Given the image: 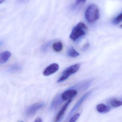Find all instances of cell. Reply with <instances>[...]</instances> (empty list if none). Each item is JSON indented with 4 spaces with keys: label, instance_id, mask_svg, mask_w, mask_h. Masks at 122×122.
<instances>
[{
    "label": "cell",
    "instance_id": "6da1fadb",
    "mask_svg": "<svg viewBox=\"0 0 122 122\" xmlns=\"http://www.w3.org/2000/svg\"><path fill=\"white\" fill-rule=\"evenodd\" d=\"M87 28L84 23L80 22L74 27L70 35V38L74 41L84 36L86 33Z\"/></svg>",
    "mask_w": 122,
    "mask_h": 122
},
{
    "label": "cell",
    "instance_id": "7a4b0ae2",
    "mask_svg": "<svg viewBox=\"0 0 122 122\" xmlns=\"http://www.w3.org/2000/svg\"><path fill=\"white\" fill-rule=\"evenodd\" d=\"M99 11L96 5L92 4L89 6L85 11L86 19L90 23H94L100 18Z\"/></svg>",
    "mask_w": 122,
    "mask_h": 122
},
{
    "label": "cell",
    "instance_id": "3957f363",
    "mask_svg": "<svg viewBox=\"0 0 122 122\" xmlns=\"http://www.w3.org/2000/svg\"><path fill=\"white\" fill-rule=\"evenodd\" d=\"M80 64H76L67 67L62 72V74L59 78L57 82L61 83L66 80L72 74L76 72L80 67Z\"/></svg>",
    "mask_w": 122,
    "mask_h": 122
},
{
    "label": "cell",
    "instance_id": "277c9868",
    "mask_svg": "<svg viewBox=\"0 0 122 122\" xmlns=\"http://www.w3.org/2000/svg\"><path fill=\"white\" fill-rule=\"evenodd\" d=\"M44 106V104L43 102H37L33 104L26 108L25 111V114L26 117H32Z\"/></svg>",
    "mask_w": 122,
    "mask_h": 122
},
{
    "label": "cell",
    "instance_id": "5b68a950",
    "mask_svg": "<svg viewBox=\"0 0 122 122\" xmlns=\"http://www.w3.org/2000/svg\"><path fill=\"white\" fill-rule=\"evenodd\" d=\"M77 90L74 88H70L61 95V98L64 101L68 100L75 97L77 94Z\"/></svg>",
    "mask_w": 122,
    "mask_h": 122
},
{
    "label": "cell",
    "instance_id": "8992f818",
    "mask_svg": "<svg viewBox=\"0 0 122 122\" xmlns=\"http://www.w3.org/2000/svg\"><path fill=\"white\" fill-rule=\"evenodd\" d=\"M59 69V66L58 64L56 63H53L50 64L45 69L43 74L44 76H48L58 71Z\"/></svg>",
    "mask_w": 122,
    "mask_h": 122
},
{
    "label": "cell",
    "instance_id": "52a82bcc",
    "mask_svg": "<svg viewBox=\"0 0 122 122\" xmlns=\"http://www.w3.org/2000/svg\"><path fill=\"white\" fill-rule=\"evenodd\" d=\"M91 91H89L85 94L83 96H82L78 100V101L76 103L74 107H73L71 110L70 111V112L69 113L68 115L67 118H69L71 115L75 111H76L80 106L83 103V102L89 96V95L91 94Z\"/></svg>",
    "mask_w": 122,
    "mask_h": 122
},
{
    "label": "cell",
    "instance_id": "ba28073f",
    "mask_svg": "<svg viewBox=\"0 0 122 122\" xmlns=\"http://www.w3.org/2000/svg\"><path fill=\"white\" fill-rule=\"evenodd\" d=\"M71 100H69L62 107L61 109L59 111L55 119L54 122H60L62 118V117L64 116L66 110L67 109V107L69 106V104L71 103Z\"/></svg>",
    "mask_w": 122,
    "mask_h": 122
},
{
    "label": "cell",
    "instance_id": "9c48e42d",
    "mask_svg": "<svg viewBox=\"0 0 122 122\" xmlns=\"http://www.w3.org/2000/svg\"><path fill=\"white\" fill-rule=\"evenodd\" d=\"M63 100L61 98L60 95H56L53 99L51 105V109L54 110L57 108L62 104Z\"/></svg>",
    "mask_w": 122,
    "mask_h": 122
},
{
    "label": "cell",
    "instance_id": "30bf717a",
    "mask_svg": "<svg viewBox=\"0 0 122 122\" xmlns=\"http://www.w3.org/2000/svg\"><path fill=\"white\" fill-rule=\"evenodd\" d=\"M11 56V53L6 51L0 53V65L6 62Z\"/></svg>",
    "mask_w": 122,
    "mask_h": 122
},
{
    "label": "cell",
    "instance_id": "8fae6325",
    "mask_svg": "<svg viewBox=\"0 0 122 122\" xmlns=\"http://www.w3.org/2000/svg\"><path fill=\"white\" fill-rule=\"evenodd\" d=\"M97 111L100 113H107L109 111L110 109L109 107L103 104L98 105L97 106Z\"/></svg>",
    "mask_w": 122,
    "mask_h": 122
},
{
    "label": "cell",
    "instance_id": "7c38bea8",
    "mask_svg": "<svg viewBox=\"0 0 122 122\" xmlns=\"http://www.w3.org/2000/svg\"><path fill=\"white\" fill-rule=\"evenodd\" d=\"M22 67L20 65L15 64L10 66L8 69V71L10 73H15L20 71Z\"/></svg>",
    "mask_w": 122,
    "mask_h": 122
},
{
    "label": "cell",
    "instance_id": "4fadbf2b",
    "mask_svg": "<svg viewBox=\"0 0 122 122\" xmlns=\"http://www.w3.org/2000/svg\"><path fill=\"white\" fill-rule=\"evenodd\" d=\"M67 56L72 58H76L79 55V53L72 47L69 48L67 51Z\"/></svg>",
    "mask_w": 122,
    "mask_h": 122
},
{
    "label": "cell",
    "instance_id": "5bb4252c",
    "mask_svg": "<svg viewBox=\"0 0 122 122\" xmlns=\"http://www.w3.org/2000/svg\"><path fill=\"white\" fill-rule=\"evenodd\" d=\"M53 48L54 50L56 52H60L63 48L62 43L60 41L54 43L53 44Z\"/></svg>",
    "mask_w": 122,
    "mask_h": 122
},
{
    "label": "cell",
    "instance_id": "9a60e30c",
    "mask_svg": "<svg viewBox=\"0 0 122 122\" xmlns=\"http://www.w3.org/2000/svg\"><path fill=\"white\" fill-rule=\"evenodd\" d=\"M122 21V13L118 15L114 18L112 21V24L114 25H117L120 23Z\"/></svg>",
    "mask_w": 122,
    "mask_h": 122
},
{
    "label": "cell",
    "instance_id": "2e32d148",
    "mask_svg": "<svg viewBox=\"0 0 122 122\" xmlns=\"http://www.w3.org/2000/svg\"><path fill=\"white\" fill-rule=\"evenodd\" d=\"M110 103L112 106L114 107H119L122 105V101H118L117 100H112Z\"/></svg>",
    "mask_w": 122,
    "mask_h": 122
},
{
    "label": "cell",
    "instance_id": "e0dca14e",
    "mask_svg": "<svg viewBox=\"0 0 122 122\" xmlns=\"http://www.w3.org/2000/svg\"><path fill=\"white\" fill-rule=\"evenodd\" d=\"M80 116V114H79V113L75 115H74L73 117H72L70 118L69 122H76V121L77 120V119H79Z\"/></svg>",
    "mask_w": 122,
    "mask_h": 122
},
{
    "label": "cell",
    "instance_id": "ac0fdd59",
    "mask_svg": "<svg viewBox=\"0 0 122 122\" xmlns=\"http://www.w3.org/2000/svg\"><path fill=\"white\" fill-rule=\"evenodd\" d=\"M51 42H48V43H46V44H44L43 47L42 48V50L43 51L45 52L47 51L49 47V46H51Z\"/></svg>",
    "mask_w": 122,
    "mask_h": 122
},
{
    "label": "cell",
    "instance_id": "d6986e66",
    "mask_svg": "<svg viewBox=\"0 0 122 122\" xmlns=\"http://www.w3.org/2000/svg\"><path fill=\"white\" fill-rule=\"evenodd\" d=\"M86 0H76L75 4L76 5H79L82 3H84L86 2Z\"/></svg>",
    "mask_w": 122,
    "mask_h": 122
},
{
    "label": "cell",
    "instance_id": "ffe728a7",
    "mask_svg": "<svg viewBox=\"0 0 122 122\" xmlns=\"http://www.w3.org/2000/svg\"><path fill=\"white\" fill-rule=\"evenodd\" d=\"M89 43L86 44H85V45L83 46V47H82V50L83 51H86V50L87 49L89 48Z\"/></svg>",
    "mask_w": 122,
    "mask_h": 122
},
{
    "label": "cell",
    "instance_id": "44dd1931",
    "mask_svg": "<svg viewBox=\"0 0 122 122\" xmlns=\"http://www.w3.org/2000/svg\"><path fill=\"white\" fill-rule=\"evenodd\" d=\"M34 122H43L42 119L40 117H37L35 120Z\"/></svg>",
    "mask_w": 122,
    "mask_h": 122
},
{
    "label": "cell",
    "instance_id": "7402d4cb",
    "mask_svg": "<svg viewBox=\"0 0 122 122\" xmlns=\"http://www.w3.org/2000/svg\"><path fill=\"white\" fill-rule=\"evenodd\" d=\"M5 0H0V4L1 3H3Z\"/></svg>",
    "mask_w": 122,
    "mask_h": 122
},
{
    "label": "cell",
    "instance_id": "603a6c76",
    "mask_svg": "<svg viewBox=\"0 0 122 122\" xmlns=\"http://www.w3.org/2000/svg\"><path fill=\"white\" fill-rule=\"evenodd\" d=\"M120 27H121V28H122V24H121V25H120Z\"/></svg>",
    "mask_w": 122,
    "mask_h": 122
},
{
    "label": "cell",
    "instance_id": "cb8c5ba5",
    "mask_svg": "<svg viewBox=\"0 0 122 122\" xmlns=\"http://www.w3.org/2000/svg\"><path fill=\"white\" fill-rule=\"evenodd\" d=\"M20 0L22 1V0Z\"/></svg>",
    "mask_w": 122,
    "mask_h": 122
}]
</instances>
